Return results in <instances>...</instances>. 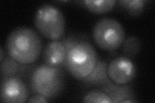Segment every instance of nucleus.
Segmentation results:
<instances>
[{
	"mask_svg": "<svg viewBox=\"0 0 155 103\" xmlns=\"http://www.w3.org/2000/svg\"><path fill=\"white\" fill-rule=\"evenodd\" d=\"M6 47L8 56L14 60L23 65H32L40 57L42 43L33 29L19 27L8 35Z\"/></svg>",
	"mask_w": 155,
	"mask_h": 103,
	"instance_id": "nucleus-1",
	"label": "nucleus"
},
{
	"mask_svg": "<svg viewBox=\"0 0 155 103\" xmlns=\"http://www.w3.org/2000/svg\"><path fill=\"white\" fill-rule=\"evenodd\" d=\"M65 86L63 68H52L43 64L32 70L29 89L32 95H41L51 101L61 94Z\"/></svg>",
	"mask_w": 155,
	"mask_h": 103,
	"instance_id": "nucleus-2",
	"label": "nucleus"
},
{
	"mask_svg": "<svg viewBox=\"0 0 155 103\" xmlns=\"http://www.w3.org/2000/svg\"><path fill=\"white\" fill-rule=\"evenodd\" d=\"M98 60L93 45L81 37L68 52L64 68L76 79L81 81L93 70Z\"/></svg>",
	"mask_w": 155,
	"mask_h": 103,
	"instance_id": "nucleus-3",
	"label": "nucleus"
},
{
	"mask_svg": "<svg viewBox=\"0 0 155 103\" xmlns=\"http://www.w3.org/2000/svg\"><path fill=\"white\" fill-rule=\"evenodd\" d=\"M35 25L43 36L52 41H60L64 37L65 21L57 7L46 4L38 8L34 19Z\"/></svg>",
	"mask_w": 155,
	"mask_h": 103,
	"instance_id": "nucleus-4",
	"label": "nucleus"
},
{
	"mask_svg": "<svg viewBox=\"0 0 155 103\" xmlns=\"http://www.w3.org/2000/svg\"><path fill=\"white\" fill-rule=\"evenodd\" d=\"M93 37L101 50L113 52L122 47L125 40V32L119 21L113 18H101L93 29Z\"/></svg>",
	"mask_w": 155,
	"mask_h": 103,
	"instance_id": "nucleus-5",
	"label": "nucleus"
},
{
	"mask_svg": "<svg viewBox=\"0 0 155 103\" xmlns=\"http://www.w3.org/2000/svg\"><path fill=\"white\" fill-rule=\"evenodd\" d=\"M109 79L118 85H127L137 75V67L130 58L119 56L114 58L107 68Z\"/></svg>",
	"mask_w": 155,
	"mask_h": 103,
	"instance_id": "nucleus-6",
	"label": "nucleus"
},
{
	"mask_svg": "<svg viewBox=\"0 0 155 103\" xmlns=\"http://www.w3.org/2000/svg\"><path fill=\"white\" fill-rule=\"evenodd\" d=\"M1 101L7 103H20L27 101L29 90L26 84L19 77L2 79Z\"/></svg>",
	"mask_w": 155,
	"mask_h": 103,
	"instance_id": "nucleus-7",
	"label": "nucleus"
},
{
	"mask_svg": "<svg viewBox=\"0 0 155 103\" xmlns=\"http://www.w3.org/2000/svg\"><path fill=\"white\" fill-rule=\"evenodd\" d=\"M68 51L62 41H52L45 47L43 61L45 65L52 68H64Z\"/></svg>",
	"mask_w": 155,
	"mask_h": 103,
	"instance_id": "nucleus-8",
	"label": "nucleus"
},
{
	"mask_svg": "<svg viewBox=\"0 0 155 103\" xmlns=\"http://www.w3.org/2000/svg\"><path fill=\"white\" fill-rule=\"evenodd\" d=\"M100 89L110 98L112 103H124L125 100L138 102L136 99L137 98L134 91L129 84L121 85L112 82L107 85L100 87Z\"/></svg>",
	"mask_w": 155,
	"mask_h": 103,
	"instance_id": "nucleus-9",
	"label": "nucleus"
},
{
	"mask_svg": "<svg viewBox=\"0 0 155 103\" xmlns=\"http://www.w3.org/2000/svg\"><path fill=\"white\" fill-rule=\"evenodd\" d=\"M107 62L98 58L93 70L88 76L81 81L83 85L87 87L98 86L100 88L112 82L113 81L109 79L107 71Z\"/></svg>",
	"mask_w": 155,
	"mask_h": 103,
	"instance_id": "nucleus-10",
	"label": "nucleus"
},
{
	"mask_svg": "<svg viewBox=\"0 0 155 103\" xmlns=\"http://www.w3.org/2000/svg\"><path fill=\"white\" fill-rule=\"evenodd\" d=\"M33 67L31 65H23L14 60L11 56L4 58L1 62V79L8 77L21 78Z\"/></svg>",
	"mask_w": 155,
	"mask_h": 103,
	"instance_id": "nucleus-11",
	"label": "nucleus"
},
{
	"mask_svg": "<svg viewBox=\"0 0 155 103\" xmlns=\"http://www.w3.org/2000/svg\"><path fill=\"white\" fill-rule=\"evenodd\" d=\"M116 2L113 0H85L81 2V3L89 12L103 14L112 11Z\"/></svg>",
	"mask_w": 155,
	"mask_h": 103,
	"instance_id": "nucleus-12",
	"label": "nucleus"
},
{
	"mask_svg": "<svg viewBox=\"0 0 155 103\" xmlns=\"http://www.w3.org/2000/svg\"><path fill=\"white\" fill-rule=\"evenodd\" d=\"M118 3L126 12L133 17L141 15L145 7V2L143 0H122Z\"/></svg>",
	"mask_w": 155,
	"mask_h": 103,
	"instance_id": "nucleus-13",
	"label": "nucleus"
},
{
	"mask_svg": "<svg viewBox=\"0 0 155 103\" xmlns=\"http://www.w3.org/2000/svg\"><path fill=\"white\" fill-rule=\"evenodd\" d=\"M122 52L124 56L133 58L140 53L142 48V42L136 36L129 37L122 44Z\"/></svg>",
	"mask_w": 155,
	"mask_h": 103,
	"instance_id": "nucleus-14",
	"label": "nucleus"
},
{
	"mask_svg": "<svg viewBox=\"0 0 155 103\" xmlns=\"http://www.w3.org/2000/svg\"><path fill=\"white\" fill-rule=\"evenodd\" d=\"M82 101L91 103H112L110 98L100 89L93 90L87 92L84 96Z\"/></svg>",
	"mask_w": 155,
	"mask_h": 103,
	"instance_id": "nucleus-15",
	"label": "nucleus"
},
{
	"mask_svg": "<svg viewBox=\"0 0 155 103\" xmlns=\"http://www.w3.org/2000/svg\"><path fill=\"white\" fill-rule=\"evenodd\" d=\"M28 102H32V103H45L50 102V101L44 96L39 94H35L32 97H29L27 100Z\"/></svg>",
	"mask_w": 155,
	"mask_h": 103,
	"instance_id": "nucleus-16",
	"label": "nucleus"
},
{
	"mask_svg": "<svg viewBox=\"0 0 155 103\" xmlns=\"http://www.w3.org/2000/svg\"><path fill=\"white\" fill-rule=\"evenodd\" d=\"M0 53H1V56H0V61H1V62H2L4 60V58L5 57L4 56V51H3V49L2 47H0Z\"/></svg>",
	"mask_w": 155,
	"mask_h": 103,
	"instance_id": "nucleus-17",
	"label": "nucleus"
}]
</instances>
